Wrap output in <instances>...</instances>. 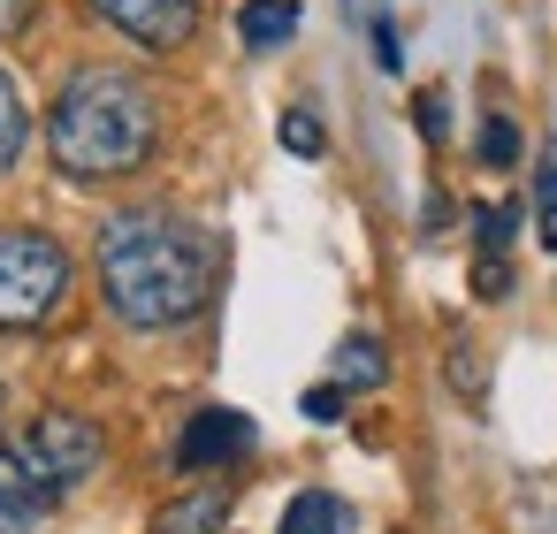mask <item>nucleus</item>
Returning <instances> with one entry per match:
<instances>
[{
    "label": "nucleus",
    "mask_w": 557,
    "mask_h": 534,
    "mask_svg": "<svg viewBox=\"0 0 557 534\" xmlns=\"http://www.w3.org/2000/svg\"><path fill=\"white\" fill-rule=\"evenodd\" d=\"M222 283V245L184 214H115L100 229V298L131 328H184Z\"/></svg>",
    "instance_id": "f257e3e1"
},
{
    "label": "nucleus",
    "mask_w": 557,
    "mask_h": 534,
    "mask_svg": "<svg viewBox=\"0 0 557 534\" xmlns=\"http://www.w3.org/2000/svg\"><path fill=\"white\" fill-rule=\"evenodd\" d=\"M153 146H161V100L131 70H100V62L70 70L47 115V153L70 184H115L146 169Z\"/></svg>",
    "instance_id": "f03ea898"
},
{
    "label": "nucleus",
    "mask_w": 557,
    "mask_h": 534,
    "mask_svg": "<svg viewBox=\"0 0 557 534\" xmlns=\"http://www.w3.org/2000/svg\"><path fill=\"white\" fill-rule=\"evenodd\" d=\"M70 298V252L47 229H0V328H39Z\"/></svg>",
    "instance_id": "7ed1b4c3"
},
{
    "label": "nucleus",
    "mask_w": 557,
    "mask_h": 534,
    "mask_svg": "<svg viewBox=\"0 0 557 534\" xmlns=\"http://www.w3.org/2000/svg\"><path fill=\"white\" fill-rule=\"evenodd\" d=\"M16 443L32 450V465L47 473V488H54V496H70V488L100 465V450H108V435H100L85 412H39Z\"/></svg>",
    "instance_id": "20e7f679"
},
{
    "label": "nucleus",
    "mask_w": 557,
    "mask_h": 534,
    "mask_svg": "<svg viewBox=\"0 0 557 534\" xmlns=\"http://www.w3.org/2000/svg\"><path fill=\"white\" fill-rule=\"evenodd\" d=\"M92 16L115 24L131 47L169 54V47H184V39L199 32V0H92Z\"/></svg>",
    "instance_id": "39448f33"
},
{
    "label": "nucleus",
    "mask_w": 557,
    "mask_h": 534,
    "mask_svg": "<svg viewBox=\"0 0 557 534\" xmlns=\"http://www.w3.org/2000/svg\"><path fill=\"white\" fill-rule=\"evenodd\" d=\"M54 504H62V496L47 488V473L32 465V450L9 435V443H0V534H32Z\"/></svg>",
    "instance_id": "423d86ee"
},
{
    "label": "nucleus",
    "mask_w": 557,
    "mask_h": 534,
    "mask_svg": "<svg viewBox=\"0 0 557 534\" xmlns=\"http://www.w3.org/2000/svg\"><path fill=\"white\" fill-rule=\"evenodd\" d=\"M245 450H252V420L230 412V405H207V412H191V427H184V443H176V465H184V473H207V465H230V458H245Z\"/></svg>",
    "instance_id": "0eeeda50"
},
{
    "label": "nucleus",
    "mask_w": 557,
    "mask_h": 534,
    "mask_svg": "<svg viewBox=\"0 0 557 534\" xmlns=\"http://www.w3.org/2000/svg\"><path fill=\"white\" fill-rule=\"evenodd\" d=\"M275 534H359V519H351V504L336 488H298L283 504V526Z\"/></svg>",
    "instance_id": "6e6552de"
},
{
    "label": "nucleus",
    "mask_w": 557,
    "mask_h": 534,
    "mask_svg": "<svg viewBox=\"0 0 557 534\" xmlns=\"http://www.w3.org/2000/svg\"><path fill=\"white\" fill-rule=\"evenodd\" d=\"M237 32H245L252 54L290 47V39H298V0H245V9H237Z\"/></svg>",
    "instance_id": "1a4fd4ad"
},
{
    "label": "nucleus",
    "mask_w": 557,
    "mask_h": 534,
    "mask_svg": "<svg viewBox=\"0 0 557 534\" xmlns=\"http://www.w3.org/2000/svg\"><path fill=\"white\" fill-rule=\"evenodd\" d=\"M222 526H230V496H222V488H191V496H176V504L161 511L153 534H222Z\"/></svg>",
    "instance_id": "9d476101"
},
{
    "label": "nucleus",
    "mask_w": 557,
    "mask_h": 534,
    "mask_svg": "<svg viewBox=\"0 0 557 534\" xmlns=\"http://www.w3.org/2000/svg\"><path fill=\"white\" fill-rule=\"evenodd\" d=\"M329 374H336V389H382V382H389V351H382L374 336H344Z\"/></svg>",
    "instance_id": "9b49d317"
},
{
    "label": "nucleus",
    "mask_w": 557,
    "mask_h": 534,
    "mask_svg": "<svg viewBox=\"0 0 557 534\" xmlns=\"http://www.w3.org/2000/svg\"><path fill=\"white\" fill-rule=\"evenodd\" d=\"M24 138H32V115H24V92L0 77V169H9L16 153H24Z\"/></svg>",
    "instance_id": "f8f14e48"
},
{
    "label": "nucleus",
    "mask_w": 557,
    "mask_h": 534,
    "mask_svg": "<svg viewBox=\"0 0 557 534\" xmlns=\"http://www.w3.org/2000/svg\"><path fill=\"white\" fill-rule=\"evenodd\" d=\"M511 229H519V214H511V207H481V214H473L481 260H504V252H511Z\"/></svg>",
    "instance_id": "ddd939ff"
},
{
    "label": "nucleus",
    "mask_w": 557,
    "mask_h": 534,
    "mask_svg": "<svg viewBox=\"0 0 557 534\" xmlns=\"http://www.w3.org/2000/svg\"><path fill=\"white\" fill-rule=\"evenodd\" d=\"M481 161H488V169H511V161H519V123H511V115H488V123H481Z\"/></svg>",
    "instance_id": "4468645a"
},
{
    "label": "nucleus",
    "mask_w": 557,
    "mask_h": 534,
    "mask_svg": "<svg viewBox=\"0 0 557 534\" xmlns=\"http://www.w3.org/2000/svg\"><path fill=\"white\" fill-rule=\"evenodd\" d=\"M534 229H542V252H557V161H542L534 176Z\"/></svg>",
    "instance_id": "2eb2a0df"
},
{
    "label": "nucleus",
    "mask_w": 557,
    "mask_h": 534,
    "mask_svg": "<svg viewBox=\"0 0 557 534\" xmlns=\"http://www.w3.org/2000/svg\"><path fill=\"white\" fill-rule=\"evenodd\" d=\"M283 146H290L298 161H321V123H313L306 108H290V115H283Z\"/></svg>",
    "instance_id": "dca6fc26"
},
{
    "label": "nucleus",
    "mask_w": 557,
    "mask_h": 534,
    "mask_svg": "<svg viewBox=\"0 0 557 534\" xmlns=\"http://www.w3.org/2000/svg\"><path fill=\"white\" fill-rule=\"evenodd\" d=\"M412 123H420V138H428V146H443V138H450V100H443V92H420Z\"/></svg>",
    "instance_id": "f3484780"
},
{
    "label": "nucleus",
    "mask_w": 557,
    "mask_h": 534,
    "mask_svg": "<svg viewBox=\"0 0 557 534\" xmlns=\"http://www.w3.org/2000/svg\"><path fill=\"white\" fill-rule=\"evenodd\" d=\"M32 16H39V0H0V39L32 32Z\"/></svg>",
    "instance_id": "a211bd4d"
},
{
    "label": "nucleus",
    "mask_w": 557,
    "mask_h": 534,
    "mask_svg": "<svg viewBox=\"0 0 557 534\" xmlns=\"http://www.w3.org/2000/svg\"><path fill=\"white\" fill-rule=\"evenodd\" d=\"M473 290H481V298H504V290H511V268H504V260H481V268H473Z\"/></svg>",
    "instance_id": "6ab92c4d"
},
{
    "label": "nucleus",
    "mask_w": 557,
    "mask_h": 534,
    "mask_svg": "<svg viewBox=\"0 0 557 534\" xmlns=\"http://www.w3.org/2000/svg\"><path fill=\"white\" fill-rule=\"evenodd\" d=\"M336 412H344V389H336V382L306 389V420H336Z\"/></svg>",
    "instance_id": "aec40b11"
},
{
    "label": "nucleus",
    "mask_w": 557,
    "mask_h": 534,
    "mask_svg": "<svg viewBox=\"0 0 557 534\" xmlns=\"http://www.w3.org/2000/svg\"><path fill=\"white\" fill-rule=\"evenodd\" d=\"M374 54H382V70H397V32L389 24H374Z\"/></svg>",
    "instance_id": "412c9836"
}]
</instances>
